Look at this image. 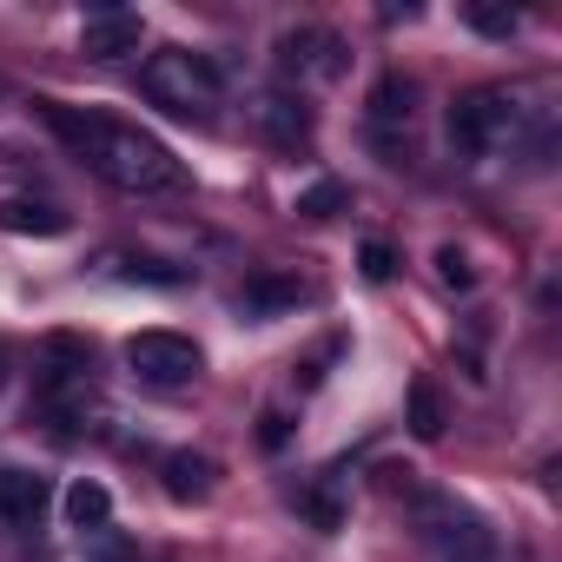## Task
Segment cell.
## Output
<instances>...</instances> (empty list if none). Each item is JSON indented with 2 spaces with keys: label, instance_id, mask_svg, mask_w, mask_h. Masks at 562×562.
<instances>
[{
  "label": "cell",
  "instance_id": "1",
  "mask_svg": "<svg viewBox=\"0 0 562 562\" xmlns=\"http://www.w3.org/2000/svg\"><path fill=\"white\" fill-rule=\"evenodd\" d=\"M34 113H41L113 192L146 199V192L186 186V166H179L153 133H139V126H120V120H106V113H80V106H67V100H34Z\"/></svg>",
  "mask_w": 562,
  "mask_h": 562
},
{
  "label": "cell",
  "instance_id": "2",
  "mask_svg": "<svg viewBox=\"0 0 562 562\" xmlns=\"http://www.w3.org/2000/svg\"><path fill=\"white\" fill-rule=\"evenodd\" d=\"M139 87L153 106L179 113V120H212L218 113V67L205 54H186V47H159L146 67H139Z\"/></svg>",
  "mask_w": 562,
  "mask_h": 562
},
{
  "label": "cell",
  "instance_id": "3",
  "mask_svg": "<svg viewBox=\"0 0 562 562\" xmlns=\"http://www.w3.org/2000/svg\"><path fill=\"white\" fill-rule=\"evenodd\" d=\"M411 509H417L424 542H430L443 562H503L496 529H490L476 509H463L457 496H411Z\"/></svg>",
  "mask_w": 562,
  "mask_h": 562
},
{
  "label": "cell",
  "instance_id": "4",
  "mask_svg": "<svg viewBox=\"0 0 562 562\" xmlns=\"http://www.w3.org/2000/svg\"><path fill=\"white\" fill-rule=\"evenodd\" d=\"M126 364H133L139 384L172 391V384H192L199 378V345L179 338V331H139V338H126Z\"/></svg>",
  "mask_w": 562,
  "mask_h": 562
},
{
  "label": "cell",
  "instance_id": "5",
  "mask_svg": "<svg viewBox=\"0 0 562 562\" xmlns=\"http://www.w3.org/2000/svg\"><path fill=\"white\" fill-rule=\"evenodd\" d=\"M509 120H516L509 93H496V87H483V93H463V100L450 106V146L476 159V153H490V146L509 133Z\"/></svg>",
  "mask_w": 562,
  "mask_h": 562
},
{
  "label": "cell",
  "instance_id": "6",
  "mask_svg": "<svg viewBox=\"0 0 562 562\" xmlns=\"http://www.w3.org/2000/svg\"><path fill=\"white\" fill-rule=\"evenodd\" d=\"M278 67H285V74H325V80H338L345 74V47L331 34H318V27H299V34L278 41Z\"/></svg>",
  "mask_w": 562,
  "mask_h": 562
},
{
  "label": "cell",
  "instance_id": "7",
  "mask_svg": "<svg viewBox=\"0 0 562 562\" xmlns=\"http://www.w3.org/2000/svg\"><path fill=\"white\" fill-rule=\"evenodd\" d=\"M80 54H87V60H120V54H139V14H120V8L87 14V27H80Z\"/></svg>",
  "mask_w": 562,
  "mask_h": 562
},
{
  "label": "cell",
  "instance_id": "8",
  "mask_svg": "<svg viewBox=\"0 0 562 562\" xmlns=\"http://www.w3.org/2000/svg\"><path fill=\"white\" fill-rule=\"evenodd\" d=\"M258 126L271 133V146H305L312 139V106L292 93H265L258 100Z\"/></svg>",
  "mask_w": 562,
  "mask_h": 562
},
{
  "label": "cell",
  "instance_id": "9",
  "mask_svg": "<svg viewBox=\"0 0 562 562\" xmlns=\"http://www.w3.org/2000/svg\"><path fill=\"white\" fill-rule=\"evenodd\" d=\"M212 483H218V463L212 457H199V450H172L166 457V496L172 503H205Z\"/></svg>",
  "mask_w": 562,
  "mask_h": 562
},
{
  "label": "cell",
  "instance_id": "10",
  "mask_svg": "<svg viewBox=\"0 0 562 562\" xmlns=\"http://www.w3.org/2000/svg\"><path fill=\"white\" fill-rule=\"evenodd\" d=\"M41 509H47V476L0 470V522H34Z\"/></svg>",
  "mask_w": 562,
  "mask_h": 562
},
{
  "label": "cell",
  "instance_id": "11",
  "mask_svg": "<svg viewBox=\"0 0 562 562\" xmlns=\"http://www.w3.org/2000/svg\"><path fill=\"white\" fill-rule=\"evenodd\" d=\"M0 232H34V238H60L67 212L41 205V199H0Z\"/></svg>",
  "mask_w": 562,
  "mask_h": 562
},
{
  "label": "cell",
  "instance_id": "12",
  "mask_svg": "<svg viewBox=\"0 0 562 562\" xmlns=\"http://www.w3.org/2000/svg\"><path fill=\"white\" fill-rule=\"evenodd\" d=\"M305 292H299V278H251V285L238 292V312L245 318H278V312H292Z\"/></svg>",
  "mask_w": 562,
  "mask_h": 562
},
{
  "label": "cell",
  "instance_id": "13",
  "mask_svg": "<svg viewBox=\"0 0 562 562\" xmlns=\"http://www.w3.org/2000/svg\"><path fill=\"white\" fill-rule=\"evenodd\" d=\"M404 424H411V437H417V443H437V437H443L450 411H443V391H437L430 378H417V384H411V417H404Z\"/></svg>",
  "mask_w": 562,
  "mask_h": 562
},
{
  "label": "cell",
  "instance_id": "14",
  "mask_svg": "<svg viewBox=\"0 0 562 562\" xmlns=\"http://www.w3.org/2000/svg\"><path fill=\"white\" fill-rule=\"evenodd\" d=\"M411 100H417V87H411L404 74H384V80L371 87V120H378V126H397V120H411Z\"/></svg>",
  "mask_w": 562,
  "mask_h": 562
},
{
  "label": "cell",
  "instance_id": "15",
  "mask_svg": "<svg viewBox=\"0 0 562 562\" xmlns=\"http://www.w3.org/2000/svg\"><path fill=\"white\" fill-rule=\"evenodd\" d=\"M67 516H74V529H100V522L113 516V496H106V483L80 476V483L67 490Z\"/></svg>",
  "mask_w": 562,
  "mask_h": 562
},
{
  "label": "cell",
  "instance_id": "16",
  "mask_svg": "<svg viewBox=\"0 0 562 562\" xmlns=\"http://www.w3.org/2000/svg\"><path fill=\"white\" fill-rule=\"evenodd\" d=\"M345 205H351V192L338 179H318L312 192H299V218H338Z\"/></svg>",
  "mask_w": 562,
  "mask_h": 562
},
{
  "label": "cell",
  "instance_id": "17",
  "mask_svg": "<svg viewBox=\"0 0 562 562\" xmlns=\"http://www.w3.org/2000/svg\"><path fill=\"white\" fill-rule=\"evenodd\" d=\"M358 265H364V278H371V285H384V278L397 271V251H391L384 238H364V251H358Z\"/></svg>",
  "mask_w": 562,
  "mask_h": 562
},
{
  "label": "cell",
  "instance_id": "18",
  "mask_svg": "<svg viewBox=\"0 0 562 562\" xmlns=\"http://www.w3.org/2000/svg\"><path fill=\"white\" fill-rule=\"evenodd\" d=\"M437 271H443V285H457V292H470V285H476V271H470V258H463L457 245H443V251H437Z\"/></svg>",
  "mask_w": 562,
  "mask_h": 562
},
{
  "label": "cell",
  "instance_id": "19",
  "mask_svg": "<svg viewBox=\"0 0 562 562\" xmlns=\"http://www.w3.org/2000/svg\"><path fill=\"white\" fill-rule=\"evenodd\" d=\"M470 27H483V34L509 41V34H516V14H509V8H470Z\"/></svg>",
  "mask_w": 562,
  "mask_h": 562
},
{
  "label": "cell",
  "instance_id": "20",
  "mask_svg": "<svg viewBox=\"0 0 562 562\" xmlns=\"http://www.w3.org/2000/svg\"><path fill=\"white\" fill-rule=\"evenodd\" d=\"M305 516H312V522H318V529H338V522H345V516H338V503H331V496H305Z\"/></svg>",
  "mask_w": 562,
  "mask_h": 562
},
{
  "label": "cell",
  "instance_id": "21",
  "mask_svg": "<svg viewBox=\"0 0 562 562\" xmlns=\"http://www.w3.org/2000/svg\"><path fill=\"white\" fill-rule=\"evenodd\" d=\"M285 437H292V430H285V417H278V411H265V417H258V443H265V450H278Z\"/></svg>",
  "mask_w": 562,
  "mask_h": 562
}]
</instances>
